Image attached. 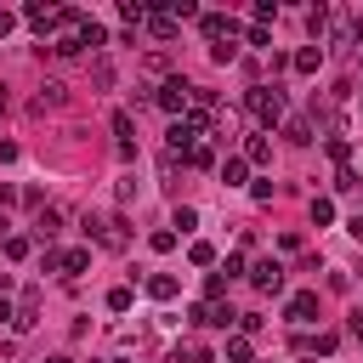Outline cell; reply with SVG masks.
Returning <instances> with one entry per match:
<instances>
[{
	"instance_id": "obj_29",
	"label": "cell",
	"mask_w": 363,
	"mask_h": 363,
	"mask_svg": "<svg viewBox=\"0 0 363 363\" xmlns=\"http://www.w3.org/2000/svg\"><path fill=\"white\" fill-rule=\"evenodd\" d=\"M187 255H193V267H210V261H216V250H210V244H204V238H199V244H193V250H187Z\"/></svg>"
},
{
	"instance_id": "obj_27",
	"label": "cell",
	"mask_w": 363,
	"mask_h": 363,
	"mask_svg": "<svg viewBox=\"0 0 363 363\" xmlns=\"http://www.w3.org/2000/svg\"><path fill=\"white\" fill-rule=\"evenodd\" d=\"M176 357H182V363H210V352H204V346H199V340H187V346H182V352H176Z\"/></svg>"
},
{
	"instance_id": "obj_9",
	"label": "cell",
	"mask_w": 363,
	"mask_h": 363,
	"mask_svg": "<svg viewBox=\"0 0 363 363\" xmlns=\"http://www.w3.org/2000/svg\"><path fill=\"white\" fill-rule=\"evenodd\" d=\"M57 233H62V210H57V204H45V210L34 216V238H40V244H51Z\"/></svg>"
},
{
	"instance_id": "obj_32",
	"label": "cell",
	"mask_w": 363,
	"mask_h": 363,
	"mask_svg": "<svg viewBox=\"0 0 363 363\" xmlns=\"http://www.w3.org/2000/svg\"><path fill=\"white\" fill-rule=\"evenodd\" d=\"M244 40H250V45H255V51H261V45H272V34H267V28H261V23H255V28H244Z\"/></svg>"
},
{
	"instance_id": "obj_35",
	"label": "cell",
	"mask_w": 363,
	"mask_h": 363,
	"mask_svg": "<svg viewBox=\"0 0 363 363\" xmlns=\"http://www.w3.org/2000/svg\"><path fill=\"white\" fill-rule=\"evenodd\" d=\"M346 233H352V238L363 244V216H352V221H346Z\"/></svg>"
},
{
	"instance_id": "obj_36",
	"label": "cell",
	"mask_w": 363,
	"mask_h": 363,
	"mask_svg": "<svg viewBox=\"0 0 363 363\" xmlns=\"http://www.w3.org/2000/svg\"><path fill=\"white\" fill-rule=\"evenodd\" d=\"M346 329H352V335L363 340V312H352V318H346Z\"/></svg>"
},
{
	"instance_id": "obj_37",
	"label": "cell",
	"mask_w": 363,
	"mask_h": 363,
	"mask_svg": "<svg viewBox=\"0 0 363 363\" xmlns=\"http://www.w3.org/2000/svg\"><path fill=\"white\" fill-rule=\"evenodd\" d=\"M11 199H17V187H0V210H6V204H11Z\"/></svg>"
},
{
	"instance_id": "obj_25",
	"label": "cell",
	"mask_w": 363,
	"mask_h": 363,
	"mask_svg": "<svg viewBox=\"0 0 363 363\" xmlns=\"http://www.w3.org/2000/svg\"><path fill=\"white\" fill-rule=\"evenodd\" d=\"M187 164H199V170H210V164H216V147H204V142H199V147L187 153Z\"/></svg>"
},
{
	"instance_id": "obj_28",
	"label": "cell",
	"mask_w": 363,
	"mask_h": 363,
	"mask_svg": "<svg viewBox=\"0 0 363 363\" xmlns=\"http://www.w3.org/2000/svg\"><path fill=\"white\" fill-rule=\"evenodd\" d=\"M147 244H153V250H159V255H164V250H176V233H170V227H159V233H153V238H147Z\"/></svg>"
},
{
	"instance_id": "obj_38",
	"label": "cell",
	"mask_w": 363,
	"mask_h": 363,
	"mask_svg": "<svg viewBox=\"0 0 363 363\" xmlns=\"http://www.w3.org/2000/svg\"><path fill=\"white\" fill-rule=\"evenodd\" d=\"M45 363H74V357H45Z\"/></svg>"
},
{
	"instance_id": "obj_14",
	"label": "cell",
	"mask_w": 363,
	"mask_h": 363,
	"mask_svg": "<svg viewBox=\"0 0 363 363\" xmlns=\"http://www.w3.org/2000/svg\"><path fill=\"white\" fill-rule=\"evenodd\" d=\"M227 363H255V346H250V335H227Z\"/></svg>"
},
{
	"instance_id": "obj_24",
	"label": "cell",
	"mask_w": 363,
	"mask_h": 363,
	"mask_svg": "<svg viewBox=\"0 0 363 363\" xmlns=\"http://www.w3.org/2000/svg\"><path fill=\"white\" fill-rule=\"evenodd\" d=\"M119 11H125V17H130V23H147V11H153V6H147V0H125V6H119Z\"/></svg>"
},
{
	"instance_id": "obj_19",
	"label": "cell",
	"mask_w": 363,
	"mask_h": 363,
	"mask_svg": "<svg viewBox=\"0 0 363 363\" xmlns=\"http://www.w3.org/2000/svg\"><path fill=\"white\" fill-rule=\"evenodd\" d=\"M176 227H182V233H193V227H199V210H193V204H182V210L170 216V233H176Z\"/></svg>"
},
{
	"instance_id": "obj_13",
	"label": "cell",
	"mask_w": 363,
	"mask_h": 363,
	"mask_svg": "<svg viewBox=\"0 0 363 363\" xmlns=\"http://www.w3.org/2000/svg\"><path fill=\"white\" fill-rule=\"evenodd\" d=\"M244 176H250V159H244V153H227V159H221V182H227V187H238Z\"/></svg>"
},
{
	"instance_id": "obj_1",
	"label": "cell",
	"mask_w": 363,
	"mask_h": 363,
	"mask_svg": "<svg viewBox=\"0 0 363 363\" xmlns=\"http://www.w3.org/2000/svg\"><path fill=\"white\" fill-rule=\"evenodd\" d=\"M244 108H250V119H255L261 130L284 125V91H278V85H250V91H244Z\"/></svg>"
},
{
	"instance_id": "obj_34",
	"label": "cell",
	"mask_w": 363,
	"mask_h": 363,
	"mask_svg": "<svg viewBox=\"0 0 363 363\" xmlns=\"http://www.w3.org/2000/svg\"><path fill=\"white\" fill-rule=\"evenodd\" d=\"M238 272H244V255H227V261H221V278H227V284H233V278H238Z\"/></svg>"
},
{
	"instance_id": "obj_7",
	"label": "cell",
	"mask_w": 363,
	"mask_h": 363,
	"mask_svg": "<svg viewBox=\"0 0 363 363\" xmlns=\"http://www.w3.org/2000/svg\"><path fill=\"white\" fill-rule=\"evenodd\" d=\"M62 102H68V85H62V79H45V85L34 91V113H57Z\"/></svg>"
},
{
	"instance_id": "obj_31",
	"label": "cell",
	"mask_w": 363,
	"mask_h": 363,
	"mask_svg": "<svg viewBox=\"0 0 363 363\" xmlns=\"http://www.w3.org/2000/svg\"><path fill=\"white\" fill-rule=\"evenodd\" d=\"M272 17H278V6H272V0H255V23H261V28H267V23H272Z\"/></svg>"
},
{
	"instance_id": "obj_15",
	"label": "cell",
	"mask_w": 363,
	"mask_h": 363,
	"mask_svg": "<svg viewBox=\"0 0 363 363\" xmlns=\"http://www.w3.org/2000/svg\"><path fill=\"white\" fill-rule=\"evenodd\" d=\"M244 159H250V164H272V142H267V136H250V142H244Z\"/></svg>"
},
{
	"instance_id": "obj_11",
	"label": "cell",
	"mask_w": 363,
	"mask_h": 363,
	"mask_svg": "<svg viewBox=\"0 0 363 363\" xmlns=\"http://www.w3.org/2000/svg\"><path fill=\"white\" fill-rule=\"evenodd\" d=\"M23 17H28L34 28H62V6H40V0H34V6H23Z\"/></svg>"
},
{
	"instance_id": "obj_16",
	"label": "cell",
	"mask_w": 363,
	"mask_h": 363,
	"mask_svg": "<svg viewBox=\"0 0 363 363\" xmlns=\"http://www.w3.org/2000/svg\"><path fill=\"white\" fill-rule=\"evenodd\" d=\"M147 28H153L159 40H170V34H176V17H170V6H164V11H147Z\"/></svg>"
},
{
	"instance_id": "obj_21",
	"label": "cell",
	"mask_w": 363,
	"mask_h": 363,
	"mask_svg": "<svg viewBox=\"0 0 363 363\" xmlns=\"http://www.w3.org/2000/svg\"><path fill=\"white\" fill-rule=\"evenodd\" d=\"M79 51H85V45H79V34H62V40L51 45V57H79Z\"/></svg>"
},
{
	"instance_id": "obj_18",
	"label": "cell",
	"mask_w": 363,
	"mask_h": 363,
	"mask_svg": "<svg viewBox=\"0 0 363 363\" xmlns=\"http://www.w3.org/2000/svg\"><path fill=\"white\" fill-rule=\"evenodd\" d=\"M147 295H153V301H170V295H176V278H170V272H153V278H147Z\"/></svg>"
},
{
	"instance_id": "obj_8",
	"label": "cell",
	"mask_w": 363,
	"mask_h": 363,
	"mask_svg": "<svg viewBox=\"0 0 363 363\" xmlns=\"http://www.w3.org/2000/svg\"><path fill=\"white\" fill-rule=\"evenodd\" d=\"M284 318H289V323H312V318H318V289H301V295H289Z\"/></svg>"
},
{
	"instance_id": "obj_22",
	"label": "cell",
	"mask_w": 363,
	"mask_h": 363,
	"mask_svg": "<svg viewBox=\"0 0 363 363\" xmlns=\"http://www.w3.org/2000/svg\"><path fill=\"white\" fill-rule=\"evenodd\" d=\"M312 221L329 227V221H335V199H312Z\"/></svg>"
},
{
	"instance_id": "obj_2",
	"label": "cell",
	"mask_w": 363,
	"mask_h": 363,
	"mask_svg": "<svg viewBox=\"0 0 363 363\" xmlns=\"http://www.w3.org/2000/svg\"><path fill=\"white\" fill-rule=\"evenodd\" d=\"M79 233H85L91 244H102V250H125V244H130L125 221H119V216H102V210H85V216H79Z\"/></svg>"
},
{
	"instance_id": "obj_10",
	"label": "cell",
	"mask_w": 363,
	"mask_h": 363,
	"mask_svg": "<svg viewBox=\"0 0 363 363\" xmlns=\"http://www.w3.org/2000/svg\"><path fill=\"white\" fill-rule=\"evenodd\" d=\"M11 323H17V329H34V323H40V289H34V284L23 289V301H17V318H11Z\"/></svg>"
},
{
	"instance_id": "obj_33",
	"label": "cell",
	"mask_w": 363,
	"mask_h": 363,
	"mask_svg": "<svg viewBox=\"0 0 363 363\" xmlns=\"http://www.w3.org/2000/svg\"><path fill=\"white\" fill-rule=\"evenodd\" d=\"M210 57H216V62H233V57H238V45H233V40H221V45H210Z\"/></svg>"
},
{
	"instance_id": "obj_39",
	"label": "cell",
	"mask_w": 363,
	"mask_h": 363,
	"mask_svg": "<svg viewBox=\"0 0 363 363\" xmlns=\"http://www.w3.org/2000/svg\"><path fill=\"white\" fill-rule=\"evenodd\" d=\"M357 187H363V176H357Z\"/></svg>"
},
{
	"instance_id": "obj_6",
	"label": "cell",
	"mask_w": 363,
	"mask_h": 363,
	"mask_svg": "<svg viewBox=\"0 0 363 363\" xmlns=\"http://www.w3.org/2000/svg\"><path fill=\"white\" fill-rule=\"evenodd\" d=\"M199 28H204V40H216V45H221V40H238V23H233V17H221V11H204V17H199Z\"/></svg>"
},
{
	"instance_id": "obj_5",
	"label": "cell",
	"mask_w": 363,
	"mask_h": 363,
	"mask_svg": "<svg viewBox=\"0 0 363 363\" xmlns=\"http://www.w3.org/2000/svg\"><path fill=\"white\" fill-rule=\"evenodd\" d=\"M250 284H255L261 295H278V289H284V267H278L272 255H261V261L250 267Z\"/></svg>"
},
{
	"instance_id": "obj_30",
	"label": "cell",
	"mask_w": 363,
	"mask_h": 363,
	"mask_svg": "<svg viewBox=\"0 0 363 363\" xmlns=\"http://www.w3.org/2000/svg\"><path fill=\"white\" fill-rule=\"evenodd\" d=\"M204 295H210V301H221V295H227V278H221V272H210V278H204Z\"/></svg>"
},
{
	"instance_id": "obj_20",
	"label": "cell",
	"mask_w": 363,
	"mask_h": 363,
	"mask_svg": "<svg viewBox=\"0 0 363 363\" xmlns=\"http://www.w3.org/2000/svg\"><path fill=\"white\" fill-rule=\"evenodd\" d=\"M0 250H6V261H23V255H28V238H23V233H6Z\"/></svg>"
},
{
	"instance_id": "obj_3",
	"label": "cell",
	"mask_w": 363,
	"mask_h": 363,
	"mask_svg": "<svg viewBox=\"0 0 363 363\" xmlns=\"http://www.w3.org/2000/svg\"><path fill=\"white\" fill-rule=\"evenodd\" d=\"M153 102L164 108V113H176V119H187V108H193V85L182 79V74H170L159 91H153Z\"/></svg>"
},
{
	"instance_id": "obj_23",
	"label": "cell",
	"mask_w": 363,
	"mask_h": 363,
	"mask_svg": "<svg viewBox=\"0 0 363 363\" xmlns=\"http://www.w3.org/2000/svg\"><path fill=\"white\" fill-rule=\"evenodd\" d=\"M130 301H136V295H130L125 284H119V289H108V312H130Z\"/></svg>"
},
{
	"instance_id": "obj_17",
	"label": "cell",
	"mask_w": 363,
	"mask_h": 363,
	"mask_svg": "<svg viewBox=\"0 0 363 363\" xmlns=\"http://www.w3.org/2000/svg\"><path fill=\"white\" fill-rule=\"evenodd\" d=\"M284 136H289L295 147H306V142H312V119H284Z\"/></svg>"
},
{
	"instance_id": "obj_4",
	"label": "cell",
	"mask_w": 363,
	"mask_h": 363,
	"mask_svg": "<svg viewBox=\"0 0 363 363\" xmlns=\"http://www.w3.org/2000/svg\"><path fill=\"white\" fill-rule=\"evenodd\" d=\"M187 318H193V323H204V329H233V323H238V312H233V306H221V301H199Z\"/></svg>"
},
{
	"instance_id": "obj_26",
	"label": "cell",
	"mask_w": 363,
	"mask_h": 363,
	"mask_svg": "<svg viewBox=\"0 0 363 363\" xmlns=\"http://www.w3.org/2000/svg\"><path fill=\"white\" fill-rule=\"evenodd\" d=\"M261 323H267L261 312H238V335H261Z\"/></svg>"
},
{
	"instance_id": "obj_12",
	"label": "cell",
	"mask_w": 363,
	"mask_h": 363,
	"mask_svg": "<svg viewBox=\"0 0 363 363\" xmlns=\"http://www.w3.org/2000/svg\"><path fill=\"white\" fill-rule=\"evenodd\" d=\"M318 62H323V45H301V51L289 57V68H295V74H318Z\"/></svg>"
}]
</instances>
